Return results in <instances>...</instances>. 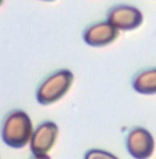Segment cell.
I'll return each mask as SVG.
<instances>
[{
  "mask_svg": "<svg viewBox=\"0 0 156 159\" xmlns=\"http://www.w3.org/2000/svg\"><path fill=\"white\" fill-rule=\"evenodd\" d=\"M33 131L34 126L29 115L23 110H13L4 117L0 136L8 148L23 149L29 147Z\"/></svg>",
  "mask_w": 156,
  "mask_h": 159,
  "instance_id": "6da1fadb",
  "label": "cell"
},
{
  "mask_svg": "<svg viewBox=\"0 0 156 159\" xmlns=\"http://www.w3.org/2000/svg\"><path fill=\"white\" fill-rule=\"evenodd\" d=\"M72 83L74 73L69 69H58L40 83L36 92V99L42 106L54 104L69 93Z\"/></svg>",
  "mask_w": 156,
  "mask_h": 159,
  "instance_id": "7a4b0ae2",
  "label": "cell"
},
{
  "mask_svg": "<svg viewBox=\"0 0 156 159\" xmlns=\"http://www.w3.org/2000/svg\"><path fill=\"white\" fill-rule=\"evenodd\" d=\"M126 150L132 159H150L156 149L152 132L144 126H135L126 135Z\"/></svg>",
  "mask_w": 156,
  "mask_h": 159,
  "instance_id": "3957f363",
  "label": "cell"
},
{
  "mask_svg": "<svg viewBox=\"0 0 156 159\" xmlns=\"http://www.w3.org/2000/svg\"><path fill=\"white\" fill-rule=\"evenodd\" d=\"M60 129L56 122L47 120L34 127L29 150L34 155H50L58 140Z\"/></svg>",
  "mask_w": 156,
  "mask_h": 159,
  "instance_id": "277c9868",
  "label": "cell"
},
{
  "mask_svg": "<svg viewBox=\"0 0 156 159\" xmlns=\"http://www.w3.org/2000/svg\"><path fill=\"white\" fill-rule=\"evenodd\" d=\"M107 22L121 31H135L144 22V14L132 5H115L108 10Z\"/></svg>",
  "mask_w": 156,
  "mask_h": 159,
  "instance_id": "5b68a950",
  "label": "cell"
},
{
  "mask_svg": "<svg viewBox=\"0 0 156 159\" xmlns=\"http://www.w3.org/2000/svg\"><path fill=\"white\" fill-rule=\"evenodd\" d=\"M118 37L119 31L107 20L89 25L83 33L84 42L90 47H106L113 43Z\"/></svg>",
  "mask_w": 156,
  "mask_h": 159,
  "instance_id": "8992f818",
  "label": "cell"
},
{
  "mask_svg": "<svg viewBox=\"0 0 156 159\" xmlns=\"http://www.w3.org/2000/svg\"><path fill=\"white\" fill-rule=\"evenodd\" d=\"M132 88L144 96L156 94V68H147L138 71L132 79Z\"/></svg>",
  "mask_w": 156,
  "mask_h": 159,
  "instance_id": "52a82bcc",
  "label": "cell"
},
{
  "mask_svg": "<svg viewBox=\"0 0 156 159\" xmlns=\"http://www.w3.org/2000/svg\"><path fill=\"white\" fill-rule=\"evenodd\" d=\"M84 159H121V158L107 149L90 148L84 153Z\"/></svg>",
  "mask_w": 156,
  "mask_h": 159,
  "instance_id": "ba28073f",
  "label": "cell"
},
{
  "mask_svg": "<svg viewBox=\"0 0 156 159\" xmlns=\"http://www.w3.org/2000/svg\"><path fill=\"white\" fill-rule=\"evenodd\" d=\"M31 159H52V158H51V155H34V154H32Z\"/></svg>",
  "mask_w": 156,
  "mask_h": 159,
  "instance_id": "9c48e42d",
  "label": "cell"
},
{
  "mask_svg": "<svg viewBox=\"0 0 156 159\" xmlns=\"http://www.w3.org/2000/svg\"><path fill=\"white\" fill-rule=\"evenodd\" d=\"M42 2H55V0H42Z\"/></svg>",
  "mask_w": 156,
  "mask_h": 159,
  "instance_id": "30bf717a",
  "label": "cell"
},
{
  "mask_svg": "<svg viewBox=\"0 0 156 159\" xmlns=\"http://www.w3.org/2000/svg\"><path fill=\"white\" fill-rule=\"evenodd\" d=\"M4 3V0H0V7H2V4Z\"/></svg>",
  "mask_w": 156,
  "mask_h": 159,
  "instance_id": "8fae6325",
  "label": "cell"
},
{
  "mask_svg": "<svg viewBox=\"0 0 156 159\" xmlns=\"http://www.w3.org/2000/svg\"><path fill=\"white\" fill-rule=\"evenodd\" d=\"M0 159H2V158H0Z\"/></svg>",
  "mask_w": 156,
  "mask_h": 159,
  "instance_id": "7c38bea8",
  "label": "cell"
}]
</instances>
